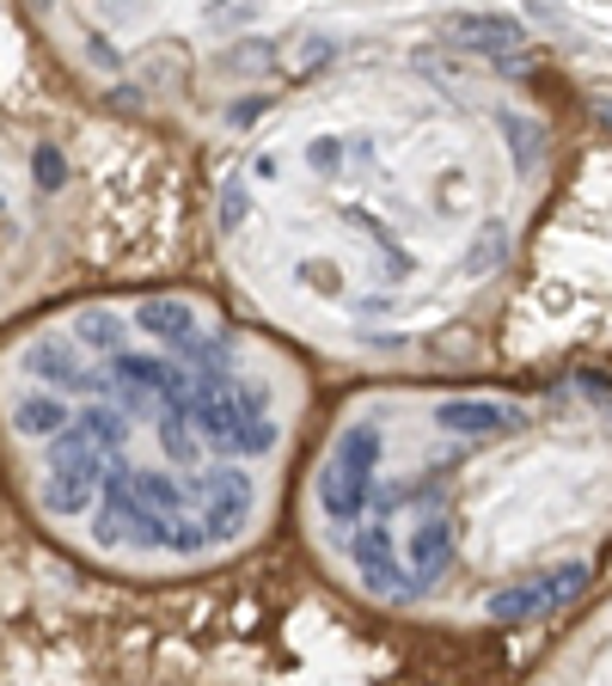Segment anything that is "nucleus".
I'll return each mask as SVG.
<instances>
[{"label": "nucleus", "mask_w": 612, "mask_h": 686, "mask_svg": "<svg viewBox=\"0 0 612 686\" xmlns=\"http://www.w3.org/2000/svg\"><path fill=\"white\" fill-rule=\"evenodd\" d=\"M545 669L551 674H612V594L588 613V625H581V631L557 655H551Z\"/></svg>", "instance_id": "f257e3e1"}]
</instances>
